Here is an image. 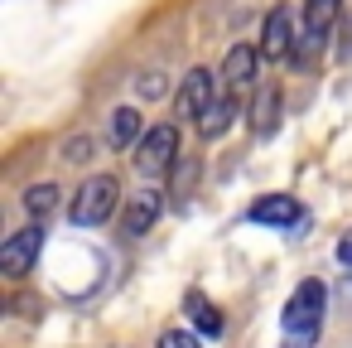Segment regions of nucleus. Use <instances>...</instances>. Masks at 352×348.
I'll return each instance as SVG.
<instances>
[{
    "label": "nucleus",
    "instance_id": "obj_9",
    "mask_svg": "<svg viewBox=\"0 0 352 348\" xmlns=\"http://www.w3.org/2000/svg\"><path fill=\"white\" fill-rule=\"evenodd\" d=\"M256 68H261V49H251V44H232L227 59H222V78H227L232 92L251 88L256 83Z\"/></svg>",
    "mask_w": 352,
    "mask_h": 348
},
{
    "label": "nucleus",
    "instance_id": "obj_15",
    "mask_svg": "<svg viewBox=\"0 0 352 348\" xmlns=\"http://www.w3.org/2000/svg\"><path fill=\"white\" fill-rule=\"evenodd\" d=\"M236 112H241V107H236V97H222V102L198 121V131H203V136H222V131L232 126V116H236Z\"/></svg>",
    "mask_w": 352,
    "mask_h": 348
},
{
    "label": "nucleus",
    "instance_id": "obj_1",
    "mask_svg": "<svg viewBox=\"0 0 352 348\" xmlns=\"http://www.w3.org/2000/svg\"><path fill=\"white\" fill-rule=\"evenodd\" d=\"M323 309H328V290H323V280H299V285H294V295L285 300L280 324H285V334H289V338L314 343V338H318V329H323Z\"/></svg>",
    "mask_w": 352,
    "mask_h": 348
},
{
    "label": "nucleus",
    "instance_id": "obj_6",
    "mask_svg": "<svg viewBox=\"0 0 352 348\" xmlns=\"http://www.w3.org/2000/svg\"><path fill=\"white\" fill-rule=\"evenodd\" d=\"M338 10H342V0H304V34H299V49H294V59L304 63L323 39H328V30H333V20H338Z\"/></svg>",
    "mask_w": 352,
    "mask_h": 348
},
{
    "label": "nucleus",
    "instance_id": "obj_7",
    "mask_svg": "<svg viewBox=\"0 0 352 348\" xmlns=\"http://www.w3.org/2000/svg\"><path fill=\"white\" fill-rule=\"evenodd\" d=\"M246 218L261 223V227H299L309 213H304V203L289 198V194H265V198H256V203L246 208Z\"/></svg>",
    "mask_w": 352,
    "mask_h": 348
},
{
    "label": "nucleus",
    "instance_id": "obj_11",
    "mask_svg": "<svg viewBox=\"0 0 352 348\" xmlns=\"http://www.w3.org/2000/svg\"><path fill=\"white\" fill-rule=\"evenodd\" d=\"M107 141L121 150V145H140V112L135 107H116L111 112V126H107Z\"/></svg>",
    "mask_w": 352,
    "mask_h": 348
},
{
    "label": "nucleus",
    "instance_id": "obj_5",
    "mask_svg": "<svg viewBox=\"0 0 352 348\" xmlns=\"http://www.w3.org/2000/svg\"><path fill=\"white\" fill-rule=\"evenodd\" d=\"M212 107H217V102H212V73H208V68H193V73L179 83V92H174V116L203 121Z\"/></svg>",
    "mask_w": 352,
    "mask_h": 348
},
{
    "label": "nucleus",
    "instance_id": "obj_18",
    "mask_svg": "<svg viewBox=\"0 0 352 348\" xmlns=\"http://www.w3.org/2000/svg\"><path fill=\"white\" fill-rule=\"evenodd\" d=\"M63 160H92V141H87V136L68 141V145H63Z\"/></svg>",
    "mask_w": 352,
    "mask_h": 348
},
{
    "label": "nucleus",
    "instance_id": "obj_4",
    "mask_svg": "<svg viewBox=\"0 0 352 348\" xmlns=\"http://www.w3.org/2000/svg\"><path fill=\"white\" fill-rule=\"evenodd\" d=\"M39 252H44V223L20 227L15 237H6V247H0V271L20 280V276H30V266L39 261Z\"/></svg>",
    "mask_w": 352,
    "mask_h": 348
},
{
    "label": "nucleus",
    "instance_id": "obj_2",
    "mask_svg": "<svg viewBox=\"0 0 352 348\" xmlns=\"http://www.w3.org/2000/svg\"><path fill=\"white\" fill-rule=\"evenodd\" d=\"M116 203H121L116 174H92L87 184H78V194L68 203V218H73V227H97L116 213Z\"/></svg>",
    "mask_w": 352,
    "mask_h": 348
},
{
    "label": "nucleus",
    "instance_id": "obj_8",
    "mask_svg": "<svg viewBox=\"0 0 352 348\" xmlns=\"http://www.w3.org/2000/svg\"><path fill=\"white\" fill-rule=\"evenodd\" d=\"M294 30H289V10L285 6H275L270 15H265V25H261V59H270V63H280V59H289L294 54Z\"/></svg>",
    "mask_w": 352,
    "mask_h": 348
},
{
    "label": "nucleus",
    "instance_id": "obj_12",
    "mask_svg": "<svg viewBox=\"0 0 352 348\" xmlns=\"http://www.w3.org/2000/svg\"><path fill=\"white\" fill-rule=\"evenodd\" d=\"M188 319L198 324V334H208V338H217L222 334V314L212 309V300L208 295H188Z\"/></svg>",
    "mask_w": 352,
    "mask_h": 348
},
{
    "label": "nucleus",
    "instance_id": "obj_19",
    "mask_svg": "<svg viewBox=\"0 0 352 348\" xmlns=\"http://www.w3.org/2000/svg\"><path fill=\"white\" fill-rule=\"evenodd\" d=\"M338 256H342V261L352 266V237H342V242H338Z\"/></svg>",
    "mask_w": 352,
    "mask_h": 348
},
{
    "label": "nucleus",
    "instance_id": "obj_10",
    "mask_svg": "<svg viewBox=\"0 0 352 348\" xmlns=\"http://www.w3.org/2000/svg\"><path fill=\"white\" fill-rule=\"evenodd\" d=\"M155 218H160V194H155V189H145V194H135V198L126 203L121 227H126L131 237H145V232L155 227Z\"/></svg>",
    "mask_w": 352,
    "mask_h": 348
},
{
    "label": "nucleus",
    "instance_id": "obj_16",
    "mask_svg": "<svg viewBox=\"0 0 352 348\" xmlns=\"http://www.w3.org/2000/svg\"><path fill=\"white\" fill-rule=\"evenodd\" d=\"M160 348H203V338H198L193 329H164Z\"/></svg>",
    "mask_w": 352,
    "mask_h": 348
},
{
    "label": "nucleus",
    "instance_id": "obj_17",
    "mask_svg": "<svg viewBox=\"0 0 352 348\" xmlns=\"http://www.w3.org/2000/svg\"><path fill=\"white\" fill-rule=\"evenodd\" d=\"M135 92H140V97L150 102V97H164V92H169V83H164V73H140Z\"/></svg>",
    "mask_w": 352,
    "mask_h": 348
},
{
    "label": "nucleus",
    "instance_id": "obj_3",
    "mask_svg": "<svg viewBox=\"0 0 352 348\" xmlns=\"http://www.w3.org/2000/svg\"><path fill=\"white\" fill-rule=\"evenodd\" d=\"M174 155H179V126L160 121V126H150V131L140 136V145H135V170H140L145 179H160V174H169Z\"/></svg>",
    "mask_w": 352,
    "mask_h": 348
},
{
    "label": "nucleus",
    "instance_id": "obj_14",
    "mask_svg": "<svg viewBox=\"0 0 352 348\" xmlns=\"http://www.w3.org/2000/svg\"><path fill=\"white\" fill-rule=\"evenodd\" d=\"M25 208H30V218H49L54 208H58V184H30L25 189Z\"/></svg>",
    "mask_w": 352,
    "mask_h": 348
},
{
    "label": "nucleus",
    "instance_id": "obj_13",
    "mask_svg": "<svg viewBox=\"0 0 352 348\" xmlns=\"http://www.w3.org/2000/svg\"><path fill=\"white\" fill-rule=\"evenodd\" d=\"M275 112H280V92H275V88H270V92H256V102H251V126H256V136L275 131Z\"/></svg>",
    "mask_w": 352,
    "mask_h": 348
}]
</instances>
